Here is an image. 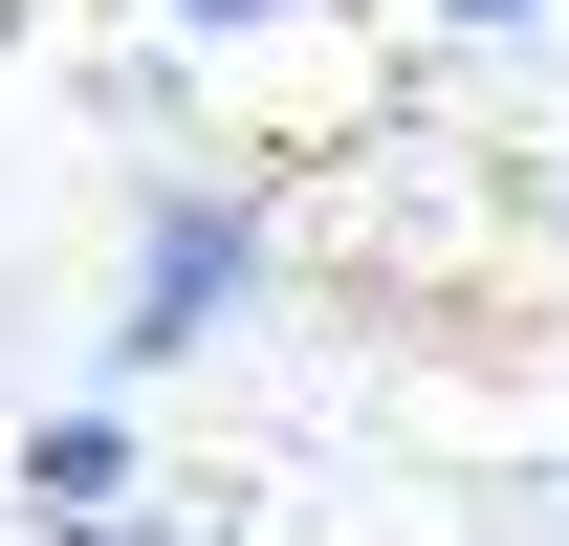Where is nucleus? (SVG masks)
<instances>
[{
	"mask_svg": "<svg viewBox=\"0 0 569 546\" xmlns=\"http://www.w3.org/2000/svg\"><path fill=\"white\" fill-rule=\"evenodd\" d=\"M241 263H263V219H241V198H153V241H132V328H110V350H132V372H153V350H198L219 306H241Z\"/></svg>",
	"mask_w": 569,
	"mask_h": 546,
	"instance_id": "1",
	"label": "nucleus"
},
{
	"mask_svg": "<svg viewBox=\"0 0 569 546\" xmlns=\"http://www.w3.org/2000/svg\"><path fill=\"white\" fill-rule=\"evenodd\" d=\"M22 481H44V503H110V481H132V437H110V415H44V437H22Z\"/></svg>",
	"mask_w": 569,
	"mask_h": 546,
	"instance_id": "2",
	"label": "nucleus"
},
{
	"mask_svg": "<svg viewBox=\"0 0 569 546\" xmlns=\"http://www.w3.org/2000/svg\"><path fill=\"white\" fill-rule=\"evenodd\" d=\"M176 22H198V44H241V22H284V0H176Z\"/></svg>",
	"mask_w": 569,
	"mask_h": 546,
	"instance_id": "3",
	"label": "nucleus"
},
{
	"mask_svg": "<svg viewBox=\"0 0 569 546\" xmlns=\"http://www.w3.org/2000/svg\"><path fill=\"white\" fill-rule=\"evenodd\" d=\"M438 22H548V0H438Z\"/></svg>",
	"mask_w": 569,
	"mask_h": 546,
	"instance_id": "4",
	"label": "nucleus"
}]
</instances>
